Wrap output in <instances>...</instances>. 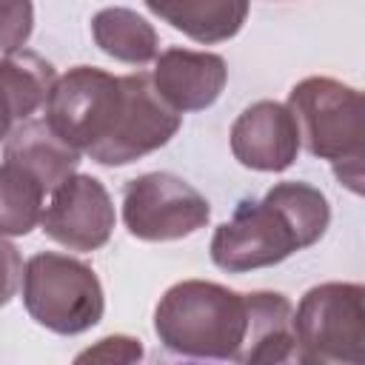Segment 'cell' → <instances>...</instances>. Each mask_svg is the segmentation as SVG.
I'll return each instance as SVG.
<instances>
[{"mask_svg": "<svg viewBox=\"0 0 365 365\" xmlns=\"http://www.w3.org/2000/svg\"><path fill=\"white\" fill-rule=\"evenodd\" d=\"M43 108L48 125L100 165H128L163 148L182 123L151 74L117 77L97 66L60 74Z\"/></svg>", "mask_w": 365, "mask_h": 365, "instance_id": "obj_1", "label": "cell"}, {"mask_svg": "<svg viewBox=\"0 0 365 365\" xmlns=\"http://www.w3.org/2000/svg\"><path fill=\"white\" fill-rule=\"evenodd\" d=\"M331 222L328 197L299 180L277 182L262 200H242L211 237V262L228 274L271 268L322 240Z\"/></svg>", "mask_w": 365, "mask_h": 365, "instance_id": "obj_2", "label": "cell"}, {"mask_svg": "<svg viewBox=\"0 0 365 365\" xmlns=\"http://www.w3.org/2000/svg\"><path fill=\"white\" fill-rule=\"evenodd\" d=\"M245 294L211 279L174 282L154 308V334L185 359L237 362L245 339Z\"/></svg>", "mask_w": 365, "mask_h": 365, "instance_id": "obj_3", "label": "cell"}, {"mask_svg": "<svg viewBox=\"0 0 365 365\" xmlns=\"http://www.w3.org/2000/svg\"><path fill=\"white\" fill-rule=\"evenodd\" d=\"M288 111L297 120L299 145L311 157L328 160L334 177L362 194L365 106L362 94L334 77H305L288 91Z\"/></svg>", "mask_w": 365, "mask_h": 365, "instance_id": "obj_4", "label": "cell"}, {"mask_svg": "<svg viewBox=\"0 0 365 365\" xmlns=\"http://www.w3.org/2000/svg\"><path fill=\"white\" fill-rule=\"evenodd\" d=\"M23 305L29 317L60 336H77L103 319L106 297L94 268L77 257L40 251L23 265Z\"/></svg>", "mask_w": 365, "mask_h": 365, "instance_id": "obj_5", "label": "cell"}, {"mask_svg": "<svg viewBox=\"0 0 365 365\" xmlns=\"http://www.w3.org/2000/svg\"><path fill=\"white\" fill-rule=\"evenodd\" d=\"M294 359L308 365L365 362V288L359 282H319L294 311Z\"/></svg>", "mask_w": 365, "mask_h": 365, "instance_id": "obj_6", "label": "cell"}, {"mask_svg": "<svg viewBox=\"0 0 365 365\" xmlns=\"http://www.w3.org/2000/svg\"><path fill=\"white\" fill-rule=\"evenodd\" d=\"M211 220V202L171 171H148L123 188V222L145 242L182 240Z\"/></svg>", "mask_w": 365, "mask_h": 365, "instance_id": "obj_7", "label": "cell"}, {"mask_svg": "<svg viewBox=\"0 0 365 365\" xmlns=\"http://www.w3.org/2000/svg\"><path fill=\"white\" fill-rule=\"evenodd\" d=\"M117 214L108 188L91 174H71L43 208L40 228L68 251H97L111 240Z\"/></svg>", "mask_w": 365, "mask_h": 365, "instance_id": "obj_8", "label": "cell"}, {"mask_svg": "<svg viewBox=\"0 0 365 365\" xmlns=\"http://www.w3.org/2000/svg\"><path fill=\"white\" fill-rule=\"evenodd\" d=\"M231 154L251 171L279 174L294 165L299 154L297 120L285 103L257 100L231 125Z\"/></svg>", "mask_w": 365, "mask_h": 365, "instance_id": "obj_9", "label": "cell"}, {"mask_svg": "<svg viewBox=\"0 0 365 365\" xmlns=\"http://www.w3.org/2000/svg\"><path fill=\"white\" fill-rule=\"evenodd\" d=\"M151 83L180 114L202 111L220 100L228 83V66L214 51H191L174 46L154 57Z\"/></svg>", "mask_w": 365, "mask_h": 365, "instance_id": "obj_10", "label": "cell"}, {"mask_svg": "<svg viewBox=\"0 0 365 365\" xmlns=\"http://www.w3.org/2000/svg\"><path fill=\"white\" fill-rule=\"evenodd\" d=\"M3 160L20 165L46 188V194H51L63 180L77 171L80 151L68 140H63L46 117H29L6 137Z\"/></svg>", "mask_w": 365, "mask_h": 365, "instance_id": "obj_11", "label": "cell"}, {"mask_svg": "<svg viewBox=\"0 0 365 365\" xmlns=\"http://www.w3.org/2000/svg\"><path fill=\"white\" fill-rule=\"evenodd\" d=\"M248 325L240 348L242 365H279L294 359V305L279 291L245 294Z\"/></svg>", "mask_w": 365, "mask_h": 365, "instance_id": "obj_12", "label": "cell"}, {"mask_svg": "<svg viewBox=\"0 0 365 365\" xmlns=\"http://www.w3.org/2000/svg\"><path fill=\"white\" fill-rule=\"evenodd\" d=\"M57 74L54 66L29 48L3 51L0 57V143L11 134L14 123L29 120L46 106Z\"/></svg>", "mask_w": 365, "mask_h": 365, "instance_id": "obj_13", "label": "cell"}, {"mask_svg": "<svg viewBox=\"0 0 365 365\" xmlns=\"http://www.w3.org/2000/svg\"><path fill=\"white\" fill-rule=\"evenodd\" d=\"M148 11L194 43L214 46L240 34L251 0H145Z\"/></svg>", "mask_w": 365, "mask_h": 365, "instance_id": "obj_14", "label": "cell"}, {"mask_svg": "<svg viewBox=\"0 0 365 365\" xmlns=\"http://www.w3.org/2000/svg\"><path fill=\"white\" fill-rule=\"evenodd\" d=\"M91 37L97 48L120 63L128 66H145L157 57L160 37L154 26L125 6H108L100 9L91 17Z\"/></svg>", "mask_w": 365, "mask_h": 365, "instance_id": "obj_15", "label": "cell"}, {"mask_svg": "<svg viewBox=\"0 0 365 365\" xmlns=\"http://www.w3.org/2000/svg\"><path fill=\"white\" fill-rule=\"evenodd\" d=\"M46 188L26 174L20 165H0V234L3 237H26L40 225Z\"/></svg>", "mask_w": 365, "mask_h": 365, "instance_id": "obj_16", "label": "cell"}, {"mask_svg": "<svg viewBox=\"0 0 365 365\" xmlns=\"http://www.w3.org/2000/svg\"><path fill=\"white\" fill-rule=\"evenodd\" d=\"M34 29L31 0H0V51L23 48Z\"/></svg>", "mask_w": 365, "mask_h": 365, "instance_id": "obj_17", "label": "cell"}, {"mask_svg": "<svg viewBox=\"0 0 365 365\" xmlns=\"http://www.w3.org/2000/svg\"><path fill=\"white\" fill-rule=\"evenodd\" d=\"M145 356L143 351V342L128 336V334H111V336H103L97 339L91 348L80 351L74 356V362H140Z\"/></svg>", "mask_w": 365, "mask_h": 365, "instance_id": "obj_18", "label": "cell"}, {"mask_svg": "<svg viewBox=\"0 0 365 365\" xmlns=\"http://www.w3.org/2000/svg\"><path fill=\"white\" fill-rule=\"evenodd\" d=\"M23 279V257L20 251L0 234V308L9 305Z\"/></svg>", "mask_w": 365, "mask_h": 365, "instance_id": "obj_19", "label": "cell"}]
</instances>
